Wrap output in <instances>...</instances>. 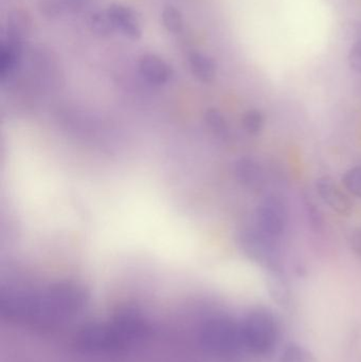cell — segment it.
<instances>
[{"mask_svg":"<svg viewBox=\"0 0 361 362\" xmlns=\"http://www.w3.org/2000/svg\"><path fill=\"white\" fill-rule=\"evenodd\" d=\"M242 344L256 355L271 352L277 341L278 329L275 319L266 310L250 313L241 325Z\"/></svg>","mask_w":361,"mask_h":362,"instance_id":"cell-1","label":"cell"},{"mask_svg":"<svg viewBox=\"0 0 361 362\" xmlns=\"http://www.w3.org/2000/svg\"><path fill=\"white\" fill-rule=\"evenodd\" d=\"M88 28L91 33L102 38L110 37L116 30L107 12L93 13L88 18Z\"/></svg>","mask_w":361,"mask_h":362,"instance_id":"cell-10","label":"cell"},{"mask_svg":"<svg viewBox=\"0 0 361 362\" xmlns=\"http://www.w3.org/2000/svg\"><path fill=\"white\" fill-rule=\"evenodd\" d=\"M316 189L321 199L335 212L349 216L353 210L351 200L332 178L321 177L316 182Z\"/></svg>","mask_w":361,"mask_h":362,"instance_id":"cell-4","label":"cell"},{"mask_svg":"<svg viewBox=\"0 0 361 362\" xmlns=\"http://www.w3.org/2000/svg\"><path fill=\"white\" fill-rule=\"evenodd\" d=\"M32 21L25 11L14 10L8 15L6 25V37L23 42L31 31Z\"/></svg>","mask_w":361,"mask_h":362,"instance_id":"cell-9","label":"cell"},{"mask_svg":"<svg viewBox=\"0 0 361 362\" xmlns=\"http://www.w3.org/2000/svg\"><path fill=\"white\" fill-rule=\"evenodd\" d=\"M63 6L59 0H40L38 10L40 14L47 18L54 19L63 12Z\"/></svg>","mask_w":361,"mask_h":362,"instance_id":"cell-15","label":"cell"},{"mask_svg":"<svg viewBox=\"0 0 361 362\" xmlns=\"http://www.w3.org/2000/svg\"><path fill=\"white\" fill-rule=\"evenodd\" d=\"M305 206H307V214H309L312 226L319 230L322 227V217L320 215L319 210L316 208L315 204L312 202H307Z\"/></svg>","mask_w":361,"mask_h":362,"instance_id":"cell-17","label":"cell"},{"mask_svg":"<svg viewBox=\"0 0 361 362\" xmlns=\"http://www.w3.org/2000/svg\"><path fill=\"white\" fill-rule=\"evenodd\" d=\"M349 64L354 71L361 74V40L356 42L350 51Z\"/></svg>","mask_w":361,"mask_h":362,"instance_id":"cell-16","label":"cell"},{"mask_svg":"<svg viewBox=\"0 0 361 362\" xmlns=\"http://www.w3.org/2000/svg\"><path fill=\"white\" fill-rule=\"evenodd\" d=\"M138 69L142 78L155 86L167 84L173 76V69L171 66L162 57L152 53H148L140 57Z\"/></svg>","mask_w":361,"mask_h":362,"instance_id":"cell-5","label":"cell"},{"mask_svg":"<svg viewBox=\"0 0 361 362\" xmlns=\"http://www.w3.org/2000/svg\"><path fill=\"white\" fill-rule=\"evenodd\" d=\"M242 252L262 266L265 270L282 269L281 259L276 240L261 232L258 228H246L237 238Z\"/></svg>","mask_w":361,"mask_h":362,"instance_id":"cell-2","label":"cell"},{"mask_svg":"<svg viewBox=\"0 0 361 362\" xmlns=\"http://www.w3.org/2000/svg\"><path fill=\"white\" fill-rule=\"evenodd\" d=\"M242 123H243L244 129L249 135L256 136L261 133L264 127V116L260 110H250L244 115Z\"/></svg>","mask_w":361,"mask_h":362,"instance_id":"cell-13","label":"cell"},{"mask_svg":"<svg viewBox=\"0 0 361 362\" xmlns=\"http://www.w3.org/2000/svg\"><path fill=\"white\" fill-rule=\"evenodd\" d=\"M235 175L239 185L250 191H260L264 187V170L249 157H242L235 163Z\"/></svg>","mask_w":361,"mask_h":362,"instance_id":"cell-7","label":"cell"},{"mask_svg":"<svg viewBox=\"0 0 361 362\" xmlns=\"http://www.w3.org/2000/svg\"><path fill=\"white\" fill-rule=\"evenodd\" d=\"M108 16L112 19L116 30L131 40H138L142 36L141 23L137 14L129 6L114 4L107 8Z\"/></svg>","mask_w":361,"mask_h":362,"instance_id":"cell-6","label":"cell"},{"mask_svg":"<svg viewBox=\"0 0 361 362\" xmlns=\"http://www.w3.org/2000/svg\"><path fill=\"white\" fill-rule=\"evenodd\" d=\"M350 245L353 252L361 257V227L357 228L352 234Z\"/></svg>","mask_w":361,"mask_h":362,"instance_id":"cell-18","label":"cell"},{"mask_svg":"<svg viewBox=\"0 0 361 362\" xmlns=\"http://www.w3.org/2000/svg\"><path fill=\"white\" fill-rule=\"evenodd\" d=\"M313 355L307 349L299 344H292L282 353L280 362H314Z\"/></svg>","mask_w":361,"mask_h":362,"instance_id":"cell-12","label":"cell"},{"mask_svg":"<svg viewBox=\"0 0 361 362\" xmlns=\"http://www.w3.org/2000/svg\"><path fill=\"white\" fill-rule=\"evenodd\" d=\"M343 181L350 193L361 198V167L350 169L343 176Z\"/></svg>","mask_w":361,"mask_h":362,"instance_id":"cell-14","label":"cell"},{"mask_svg":"<svg viewBox=\"0 0 361 362\" xmlns=\"http://www.w3.org/2000/svg\"><path fill=\"white\" fill-rule=\"evenodd\" d=\"M161 21L167 32L172 34L182 33L184 30V21L179 8L172 4H167L161 13Z\"/></svg>","mask_w":361,"mask_h":362,"instance_id":"cell-11","label":"cell"},{"mask_svg":"<svg viewBox=\"0 0 361 362\" xmlns=\"http://www.w3.org/2000/svg\"><path fill=\"white\" fill-rule=\"evenodd\" d=\"M256 228L261 232L273 240H278L288 228V206L279 196H266L256 209Z\"/></svg>","mask_w":361,"mask_h":362,"instance_id":"cell-3","label":"cell"},{"mask_svg":"<svg viewBox=\"0 0 361 362\" xmlns=\"http://www.w3.org/2000/svg\"><path fill=\"white\" fill-rule=\"evenodd\" d=\"M189 67L194 78L199 82H213L216 76V64L211 57L199 51H192L188 55Z\"/></svg>","mask_w":361,"mask_h":362,"instance_id":"cell-8","label":"cell"}]
</instances>
